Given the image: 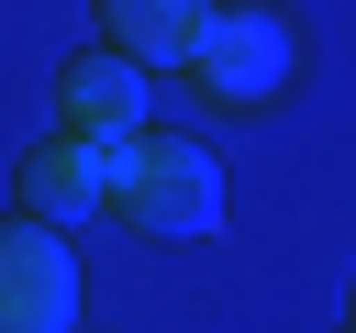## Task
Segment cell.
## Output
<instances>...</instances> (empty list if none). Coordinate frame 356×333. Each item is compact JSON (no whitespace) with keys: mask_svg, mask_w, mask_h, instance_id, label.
Wrapping results in <instances>:
<instances>
[{"mask_svg":"<svg viewBox=\"0 0 356 333\" xmlns=\"http://www.w3.org/2000/svg\"><path fill=\"white\" fill-rule=\"evenodd\" d=\"M156 67L145 56H122V44H89V56H67V78H56V100H67V133H100V144H134L145 122H156V89H145Z\"/></svg>","mask_w":356,"mask_h":333,"instance_id":"277c9868","label":"cell"},{"mask_svg":"<svg viewBox=\"0 0 356 333\" xmlns=\"http://www.w3.org/2000/svg\"><path fill=\"white\" fill-rule=\"evenodd\" d=\"M289 67H300V33H289L267 0H211V22H200V44H189V89H200L211 111H267V100L289 89Z\"/></svg>","mask_w":356,"mask_h":333,"instance_id":"7a4b0ae2","label":"cell"},{"mask_svg":"<svg viewBox=\"0 0 356 333\" xmlns=\"http://www.w3.org/2000/svg\"><path fill=\"white\" fill-rule=\"evenodd\" d=\"M200 22H211V0H100V33L145 67H189Z\"/></svg>","mask_w":356,"mask_h":333,"instance_id":"8992f818","label":"cell"},{"mask_svg":"<svg viewBox=\"0 0 356 333\" xmlns=\"http://www.w3.org/2000/svg\"><path fill=\"white\" fill-rule=\"evenodd\" d=\"M111 166H122V144H100V133H56V144L22 155V211L67 233V222L111 211Z\"/></svg>","mask_w":356,"mask_h":333,"instance_id":"5b68a950","label":"cell"},{"mask_svg":"<svg viewBox=\"0 0 356 333\" xmlns=\"http://www.w3.org/2000/svg\"><path fill=\"white\" fill-rule=\"evenodd\" d=\"M111 222L122 233H145V244H189V233H222V166H211V144H189V133H134L122 144V166H111Z\"/></svg>","mask_w":356,"mask_h":333,"instance_id":"6da1fadb","label":"cell"},{"mask_svg":"<svg viewBox=\"0 0 356 333\" xmlns=\"http://www.w3.org/2000/svg\"><path fill=\"white\" fill-rule=\"evenodd\" d=\"M345 333H356V322H345Z\"/></svg>","mask_w":356,"mask_h":333,"instance_id":"52a82bcc","label":"cell"},{"mask_svg":"<svg viewBox=\"0 0 356 333\" xmlns=\"http://www.w3.org/2000/svg\"><path fill=\"white\" fill-rule=\"evenodd\" d=\"M0 333H78V244L33 211L0 222Z\"/></svg>","mask_w":356,"mask_h":333,"instance_id":"3957f363","label":"cell"}]
</instances>
